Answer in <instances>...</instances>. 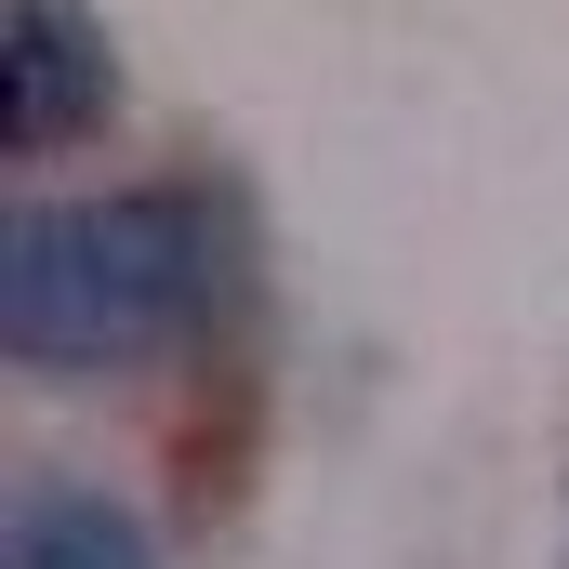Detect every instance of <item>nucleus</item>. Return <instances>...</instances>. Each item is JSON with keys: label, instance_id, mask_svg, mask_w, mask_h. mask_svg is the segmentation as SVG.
Wrapping results in <instances>:
<instances>
[{"label": "nucleus", "instance_id": "f257e3e1", "mask_svg": "<svg viewBox=\"0 0 569 569\" xmlns=\"http://www.w3.org/2000/svg\"><path fill=\"white\" fill-rule=\"evenodd\" d=\"M239 318H252V226H239V186L212 172L13 199L0 226V358L40 385L199 358Z\"/></svg>", "mask_w": 569, "mask_h": 569}, {"label": "nucleus", "instance_id": "f03ea898", "mask_svg": "<svg viewBox=\"0 0 569 569\" xmlns=\"http://www.w3.org/2000/svg\"><path fill=\"white\" fill-rule=\"evenodd\" d=\"M120 120V40L93 0H0V159H67Z\"/></svg>", "mask_w": 569, "mask_h": 569}, {"label": "nucleus", "instance_id": "7ed1b4c3", "mask_svg": "<svg viewBox=\"0 0 569 569\" xmlns=\"http://www.w3.org/2000/svg\"><path fill=\"white\" fill-rule=\"evenodd\" d=\"M0 569H159V530H146L120 490L40 463V477H13V503H0Z\"/></svg>", "mask_w": 569, "mask_h": 569}]
</instances>
